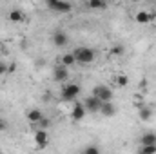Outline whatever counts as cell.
<instances>
[{"mask_svg": "<svg viewBox=\"0 0 156 154\" xmlns=\"http://www.w3.org/2000/svg\"><path fill=\"white\" fill-rule=\"evenodd\" d=\"M89 9H104L105 7V0H87Z\"/></svg>", "mask_w": 156, "mask_h": 154, "instance_id": "cell-17", "label": "cell"}, {"mask_svg": "<svg viewBox=\"0 0 156 154\" xmlns=\"http://www.w3.org/2000/svg\"><path fill=\"white\" fill-rule=\"evenodd\" d=\"M140 152L142 154H154L156 152V145L153 143V145H142L140 147Z\"/></svg>", "mask_w": 156, "mask_h": 154, "instance_id": "cell-20", "label": "cell"}, {"mask_svg": "<svg viewBox=\"0 0 156 154\" xmlns=\"http://www.w3.org/2000/svg\"><path fill=\"white\" fill-rule=\"evenodd\" d=\"M109 53H111V56H123V53H125V47L118 44V45H113V47H111V51H109Z\"/></svg>", "mask_w": 156, "mask_h": 154, "instance_id": "cell-18", "label": "cell"}, {"mask_svg": "<svg viewBox=\"0 0 156 154\" xmlns=\"http://www.w3.org/2000/svg\"><path fill=\"white\" fill-rule=\"evenodd\" d=\"M60 64H64L66 67H71V65H75V64H76V60H75V54H73V53H64V56H62Z\"/></svg>", "mask_w": 156, "mask_h": 154, "instance_id": "cell-16", "label": "cell"}, {"mask_svg": "<svg viewBox=\"0 0 156 154\" xmlns=\"http://www.w3.org/2000/svg\"><path fill=\"white\" fill-rule=\"evenodd\" d=\"M42 118H44V114H42V111H40V109H29V111H27V120H29L33 125H35V123H38Z\"/></svg>", "mask_w": 156, "mask_h": 154, "instance_id": "cell-14", "label": "cell"}, {"mask_svg": "<svg viewBox=\"0 0 156 154\" xmlns=\"http://www.w3.org/2000/svg\"><path fill=\"white\" fill-rule=\"evenodd\" d=\"M100 114L107 116V118H111V116L116 114V107L113 105V102H102V105H100Z\"/></svg>", "mask_w": 156, "mask_h": 154, "instance_id": "cell-8", "label": "cell"}, {"mask_svg": "<svg viewBox=\"0 0 156 154\" xmlns=\"http://www.w3.org/2000/svg\"><path fill=\"white\" fill-rule=\"evenodd\" d=\"M93 96L100 98L102 102H111L113 100V89L107 87V85H96L93 89Z\"/></svg>", "mask_w": 156, "mask_h": 154, "instance_id": "cell-3", "label": "cell"}, {"mask_svg": "<svg viewBox=\"0 0 156 154\" xmlns=\"http://www.w3.org/2000/svg\"><path fill=\"white\" fill-rule=\"evenodd\" d=\"M85 114H87L85 105H83V103H75V107H73V111H71V118H73V121H80V120H83V116Z\"/></svg>", "mask_w": 156, "mask_h": 154, "instance_id": "cell-7", "label": "cell"}, {"mask_svg": "<svg viewBox=\"0 0 156 154\" xmlns=\"http://www.w3.org/2000/svg\"><path fill=\"white\" fill-rule=\"evenodd\" d=\"M69 76V71H67V67L64 65V64H56L55 67H53V78L56 80V82H66Z\"/></svg>", "mask_w": 156, "mask_h": 154, "instance_id": "cell-5", "label": "cell"}, {"mask_svg": "<svg viewBox=\"0 0 156 154\" xmlns=\"http://www.w3.org/2000/svg\"><path fill=\"white\" fill-rule=\"evenodd\" d=\"M140 143L142 145H156V134L154 132H145V134H142V138H140Z\"/></svg>", "mask_w": 156, "mask_h": 154, "instance_id": "cell-15", "label": "cell"}, {"mask_svg": "<svg viewBox=\"0 0 156 154\" xmlns=\"http://www.w3.org/2000/svg\"><path fill=\"white\" fill-rule=\"evenodd\" d=\"M7 18H9L11 22H15V24H20V22L26 20V15L22 13V9H11L9 15H7Z\"/></svg>", "mask_w": 156, "mask_h": 154, "instance_id": "cell-11", "label": "cell"}, {"mask_svg": "<svg viewBox=\"0 0 156 154\" xmlns=\"http://www.w3.org/2000/svg\"><path fill=\"white\" fill-rule=\"evenodd\" d=\"M138 116L142 121H149L153 118V109L147 107V105H138Z\"/></svg>", "mask_w": 156, "mask_h": 154, "instance_id": "cell-13", "label": "cell"}, {"mask_svg": "<svg viewBox=\"0 0 156 154\" xmlns=\"http://www.w3.org/2000/svg\"><path fill=\"white\" fill-rule=\"evenodd\" d=\"M73 54H75L76 64H83V65L93 64L94 58H96V51L91 49V47H76V49L73 51Z\"/></svg>", "mask_w": 156, "mask_h": 154, "instance_id": "cell-1", "label": "cell"}, {"mask_svg": "<svg viewBox=\"0 0 156 154\" xmlns=\"http://www.w3.org/2000/svg\"><path fill=\"white\" fill-rule=\"evenodd\" d=\"M53 44L56 45V47H64V45H67V42H69V38H67V35L64 33V31H56L55 35H53Z\"/></svg>", "mask_w": 156, "mask_h": 154, "instance_id": "cell-10", "label": "cell"}, {"mask_svg": "<svg viewBox=\"0 0 156 154\" xmlns=\"http://www.w3.org/2000/svg\"><path fill=\"white\" fill-rule=\"evenodd\" d=\"M134 20H136V24L145 26V24H149V22L153 20V15H151V13H147V11H138V13L134 15Z\"/></svg>", "mask_w": 156, "mask_h": 154, "instance_id": "cell-12", "label": "cell"}, {"mask_svg": "<svg viewBox=\"0 0 156 154\" xmlns=\"http://www.w3.org/2000/svg\"><path fill=\"white\" fill-rule=\"evenodd\" d=\"M71 9H73V4L67 0H56V4L53 7V11H56V13H71Z\"/></svg>", "mask_w": 156, "mask_h": 154, "instance_id": "cell-9", "label": "cell"}, {"mask_svg": "<svg viewBox=\"0 0 156 154\" xmlns=\"http://www.w3.org/2000/svg\"><path fill=\"white\" fill-rule=\"evenodd\" d=\"M45 4H47V7H49V9H53V7H55V4H56V0H45Z\"/></svg>", "mask_w": 156, "mask_h": 154, "instance_id": "cell-24", "label": "cell"}, {"mask_svg": "<svg viewBox=\"0 0 156 154\" xmlns=\"http://www.w3.org/2000/svg\"><path fill=\"white\" fill-rule=\"evenodd\" d=\"M15 71H16V65L15 64H9L7 65V73H15Z\"/></svg>", "mask_w": 156, "mask_h": 154, "instance_id": "cell-23", "label": "cell"}, {"mask_svg": "<svg viewBox=\"0 0 156 154\" xmlns=\"http://www.w3.org/2000/svg\"><path fill=\"white\" fill-rule=\"evenodd\" d=\"M5 129H7V123L4 120H0V131H5Z\"/></svg>", "mask_w": 156, "mask_h": 154, "instance_id": "cell-25", "label": "cell"}, {"mask_svg": "<svg viewBox=\"0 0 156 154\" xmlns=\"http://www.w3.org/2000/svg\"><path fill=\"white\" fill-rule=\"evenodd\" d=\"M80 85L78 83H66L64 87H62V93H60V98H62V102H73V100H76V96L80 94Z\"/></svg>", "mask_w": 156, "mask_h": 154, "instance_id": "cell-2", "label": "cell"}, {"mask_svg": "<svg viewBox=\"0 0 156 154\" xmlns=\"http://www.w3.org/2000/svg\"><path fill=\"white\" fill-rule=\"evenodd\" d=\"M35 125H38L40 129H47V127L51 125V120H47V118H42L38 123H35Z\"/></svg>", "mask_w": 156, "mask_h": 154, "instance_id": "cell-22", "label": "cell"}, {"mask_svg": "<svg viewBox=\"0 0 156 154\" xmlns=\"http://www.w3.org/2000/svg\"><path fill=\"white\" fill-rule=\"evenodd\" d=\"M83 105H85L87 113H100V105H102V100L91 94V96H89V98L83 102Z\"/></svg>", "mask_w": 156, "mask_h": 154, "instance_id": "cell-6", "label": "cell"}, {"mask_svg": "<svg viewBox=\"0 0 156 154\" xmlns=\"http://www.w3.org/2000/svg\"><path fill=\"white\" fill-rule=\"evenodd\" d=\"M35 143L38 149H45L49 145V134H47V129H40L35 131Z\"/></svg>", "mask_w": 156, "mask_h": 154, "instance_id": "cell-4", "label": "cell"}, {"mask_svg": "<svg viewBox=\"0 0 156 154\" xmlns=\"http://www.w3.org/2000/svg\"><path fill=\"white\" fill-rule=\"evenodd\" d=\"M116 85L118 87H127V85H129V76H127V75H118Z\"/></svg>", "mask_w": 156, "mask_h": 154, "instance_id": "cell-19", "label": "cell"}, {"mask_svg": "<svg viewBox=\"0 0 156 154\" xmlns=\"http://www.w3.org/2000/svg\"><path fill=\"white\" fill-rule=\"evenodd\" d=\"M82 152L83 154H100V149H98L96 145H89V147H85Z\"/></svg>", "mask_w": 156, "mask_h": 154, "instance_id": "cell-21", "label": "cell"}]
</instances>
